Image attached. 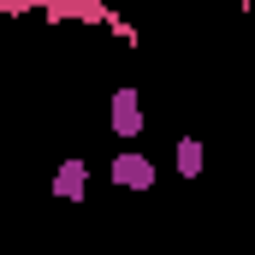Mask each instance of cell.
I'll use <instances>...</instances> for the list:
<instances>
[{"mask_svg": "<svg viewBox=\"0 0 255 255\" xmlns=\"http://www.w3.org/2000/svg\"><path fill=\"white\" fill-rule=\"evenodd\" d=\"M107 119H113V136H119V142H136V136H142V95H136L130 83H119V89H113Z\"/></svg>", "mask_w": 255, "mask_h": 255, "instance_id": "2", "label": "cell"}, {"mask_svg": "<svg viewBox=\"0 0 255 255\" xmlns=\"http://www.w3.org/2000/svg\"><path fill=\"white\" fill-rule=\"evenodd\" d=\"M36 18L42 24H95V30H113L125 48H142V30L113 0H36Z\"/></svg>", "mask_w": 255, "mask_h": 255, "instance_id": "1", "label": "cell"}, {"mask_svg": "<svg viewBox=\"0 0 255 255\" xmlns=\"http://www.w3.org/2000/svg\"><path fill=\"white\" fill-rule=\"evenodd\" d=\"M202 160H208V142H202V136H178L172 172H178V178H202Z\"/></svg>", "mask_w": 255, "mask_h": 255, "instance_id": "5", "label": "cell"}, {"mask_svg": "<svg viewBox=\"0 0 255 255\" xmlns=\"http://www.w3.org/2000/svg\"><path fill=\"white\" fill-rule=\"evenodd\" d=\"M154 178H160V166H154L148 154H136V148L113 154V184H119V190H148Z\"/></svg>", "mask_w": 255, "mask_h": 255, "instance_id": "3", "label": "cell"}, {"mask_svg": "<svg viewBox=\"0 0 255 255\" xmlns=\"http://www.w3.org/2000/svg\"><path fill=\"white\" fill-rule=\"evenodd\" d=\"M232 6H238V12H244V6H250V0H232Z\"/></svg>", "mask_w": 255, "mask_h": 255, "instance_id": "6", "label": "cell"}, {"mask_svg": "<svg viewBox=\"0 0 255 255\" xmlns=\"http://www.w3.org/2000/svg\"><path fill=\"white\" fill-rule=\"evenodd\" d=\"M48 190L60 196V202H71V208H77V202L89 196V160H60V166H54V184H48Z\"/></svg>", "mask_w": 255, "mask_h": 255, "instance_id": "4", "label": "cell"}]
</instances>
